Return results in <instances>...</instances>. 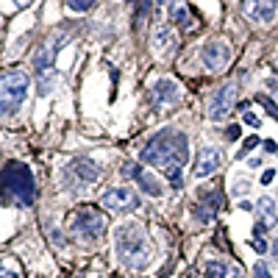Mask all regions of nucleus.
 <instances>
[{"instance_id":"24","label":"nucleus","mask_w":278,"mask_h":278,"mask_svg":"<svg viewBox=\"0 0 278 278\" xmlns=\"http://www.w3.org/2000/svg\"><path fill=\"white\" fill-rule=\"evenodd\" d=\"M259 100H262V106L267 109V114H273V117L278 120V103L276 100H267V98H259Z\"/></svg>"},{"instance_id":"31","label":"nucleus","mask_w":278,"mask_h":278,"mask_svg":"<svg viewBox=\"0 0 278 278\" xmlns=\"http://www.w3.org/2000/svg\"><path fill=\"white\" fill-rule=\"evenodd\" d=\"M228 278H245V276H242L239 267H231V270H228Z\"/></svg>"},{"instance_id":"19","label":"nucleus","mask_w":278,"mask_h":278,"mask_svg":"<svg viewBox=\"0 0 278 278\" xmlns=\"http://www.w3.org/2000/svg\"><path fill=\"white\" fill-rule=\"evenodd\" d=\"M200 200H206L211 209H220V203H222V192H217V189H206V192H200Z\"/></svg>"},{"instance_id":"8","label":"nucleus","mask_w":278,"mask_h":278,"mask_svg":"<svg viewBox=\"0 0 278 278\" xmlns=\"http://www.w3.org/2000/svg\"><path fill=\"white\" fill-rule=\"evenodd\" d=\"M234 100H236V84H222L209 100V120L222 122L234 109Z\"/></svg>"},{"instance_id":"1","label":"nucleus","mask_w":278,"mask_h":278,"mask_svg":"<svg viewBox=\"0 0 278 278\" xmlns=\"http://www.w3.org/2000/svg\"><path fill=\"white\" fill-rule=\"evenodd\" d=\"M187 156H189V145L181 131H161L142 147V161L159 167L176 189H181V184H184L181 167L187 164Z\"/></svg>"},{"instance_id":"3","label":"nucleus","mask_w":278,"mask_h":278,"mask_svg":"<svg viewBox=\"0 0 278 278\" xmlns=\"http://www.w3.org/2000/svg\"><path fill=\"white\" fill-rule=\"evenodd\" d=\"M3 192H6V198L17 200L20 206H31L36 198L31 170L20 161H9L3 167Z\"/></svg>"},{"instance_id":"9","label":"nucleus","mask_w":278,"mask_h":278,"mask_svg":"<svg viewBox=\"0 0 278 278\" xmlns=\"http://www.w3.org/2000/svg\"><path fill=\"white\" fill-rule=\"evenodd\" d=\"M200 61H203V67L211 70V73L228 67V61H231V47H228V42H222V39H211V42H206L203 44V50H200Z\"/></svg>"},{"instance_id":"29","label":"nucleus","mask_w":278,"mask_h":278,"mask_svg":"<svg viewBox=\"0 0 278 278\" xmlns=\"http://www.w3.org/2000/svg\"><path fill=\"white\" fill-rule=\"evenodd\" d=\"M264 150H267V153H278V145L273 142V139H267V142H264Z\"/></svg>"},{"instance_id":"36","label":"nucleus","mask_w":278,"mask_h":278,"mask_svg":"<svg viewBox=\"0 0 278 278\" xmlns=\"http://www.w3.org/2000/svg\"><path fill=\"white\" fill-rule=\"evenodd\" d=\"M161 3H181V0H161Z\"/></svg>"},{"instance_id":"14","label":"nucleus","mask_w":278,"mask_h":278,"mask_svg":"<svg viewBox=\"0 0 278 278\" xmlns=\"http://www.w3.org/2000/svg\"><path fill=\"white\" fill-rule=\"evenodd\" d=\"M173 42H176V33L170 31L167 25H159L153 31V39H150V47H153L156 56H164L170 47H173Z\"/></svg>"},{"instance_id":"32","label":"nucleus","mask_w":278,"mask_h":278,"mask_svg":"<svg viewBox=\"0 0 278 278\" xmlns=\"http://www.w3.org/2000/svg\"><path fill=\"white\" fill-rule=\"evenodd\" d=\"M236 136H239V125H231L228 128V139H236Z\"/></svg>"},{"instance_id":"35","label":"nucleus","mask_w":278,"mask_h":278,"mask_svg":"<svg viewBox=\"0 0 278 278\" xmlns=\"http://www.w3.org/2000/svg\"><path fill=\"white\" fill-rule=\"evenodd\" d=\"M273 256L278 259V236H276V242H273Z\"/></svg>"},{"instance_id":"5","label":"nucleus","mask_w":278,"mask_h":278,"mask_svg":"<svg viewBox=\"0 0 278 278\" xmlns=\"http://www.w3.org/2000/svg\"><path fill=\"white\" fill-rule=\"evenodd\" d=\"M70 231L75 234L78 242H95L106 234V217L92 206H81L70 222Z\"/></svg>"},{"instance_id":"22","label":"nucleus","mask_w":278,"mask_h":278,"mask_svg":"<svg viewBox=\"0 0 278 278\" xmlns=\"http://www.w3.org/2000/svg\"><path fill=\"white\" fill-rule=\"evenodd\" d=\"M139 173H142V167H139V164H133V161H128V164L122 167V176H125V178H136Z\"/></svg>"},{"instance_id":"21","label":"nucleus","mask_w":278,"mask_h":278,"mask_svg":"<svg viewBox=\"0 0 278 278\" xmlns=\"http://www.w3.org/2000/svg\"><path fill=\"white\" fill-rule=\"evenodd\" d=\"M264 81H267V92H270V100H276V103H278V75H273V73H270Z\"/></svg>"},{"instance_id":"2","label":"nucleus","mask_w":278,"mask_h":278,"mask_svg":"<svg viewBox=\"0 0 278 278\" xmlns=\"http://www.w3.org/2000/svg\"><path fill=\"white\" fill-rule=\"evenodd\" d=\"M114 248H117V256H120L122 264L133 267V270H142L150 262V253H153L142 222H133V220L117 225V231H114Z\"/></svg>"},{"instance_id":"33","label":"nucleus","mask_w":278,"mask_h":278,"mask_svg":"<svg viewBox=\"0 0 278 278\" xmlns=\"http://www.w3.org/2000/svg\"><path fill=\"white\" fill-rule=\"evenodd\" d=\"M50 239H53L56 245H61L64 239H61V231H50Z\"/></svg>"},{"instance_id":"25","label":"nucleus","mask_w":278,"mask_h":278,"mask_svg":"<svg viewBox=\"0 0 278 278\" xmlns=\"http://www.w3.org/2000/svg\"><path fill=\"white\" fill-rule=\"evenodd\" d=\"M195 217H198L200 222H211V220H214V214H211L209 209H203V206H198V209H195Z\"/></svg>"},{"instance_id":"6","label":"nucleus","mask_w":278,"mask_h":278,"mask_svg":"<svg viewBox=\"0 0 278 278\" xmlns=\"http://www.w3.org/2000/svg\"><path fill=\"white\" fill-rule=\"evenodd\" d=\"M70 39V33L67 31H53L44 36V42L39 44V50H36V56H33V64H36V70H39V75H44V73H50L56 64V53H59V47Z\"/></svg>"},{"instance_id":"18","label":"nucleus","mask_w":278,"mask_h":278,"mask_svg":"<svg viewBox=\"0 0 278 278\" xmlns=\"http://www.w3.org/2000/svg\"><path fill=\"white\" fill-rule=\"evenodd\" d=\"M256 209H259V214H262V217H267V225L276 220V203H273V198H262Z\"/></svg>"},{"instance_id":"23","label":"nucleus","mask_w":278,"mask_h":278,"mask_svg":"<svg viewBox=\"0 0 278 278\" xmlns=\"http://www.w3.org/2000/svg\"><path fill=\"white\" fill-rule=\"evenodd\" d=\"M256 145H259V139H256V136H248V139L242 142V150H239V159H242L245 153H250V150H253Z\"/></svg>"},{"instance_id":"34","label":"nucleus","mask_w":278,"mask_h":278,"mask_svg":"<svg viewBox=\"0 0 278 278\" xmlns=\"http://www.w3.org/2000/svg\"><path fill=\"white\" fill-rule=\"evenodd\" d=\"M3 278H17V276H14V273H11V267H9V264L3 267Z\"/></svg>"},{"instance_id":"30","label":"nucleus","mask_w":278,"mask_h":278,"mask_svg":"<svg viewBox=\"0 0 278 278\" xmlns=\"http://www.w3.org/2000/svg\"><path fill=\"white\" fill-rule=\"evenodd\" d=\"M273 178H276V170H267L264 176H262V184H264V187H267V184H270Z\"/></svg>"},{"instance_id":"12","label":"nucleus","mask_w":278,"mask_h":278,"mask_svg":"<svg viewBox=\"0 0 278 278\" xmlns=\"http://www.w3.org/2000/svg\"><path fill=\"white\" fill-rule=\"evenodd\" d=\"M64 178H75L78 184H95L100 178V167L95 161H89V159H75V161L67 164Z\"/></svg>"},{"instance_id":"16","label":"nucleus","mask_w":278,"mask_h":278,"mask_svg":"<svg viewBox=\"0 0 278 278\" xmlns=\"http://www.w3.org/2000/svg\"><path fill=\"white\" fill-rule=\"evenodd\" d=\"M170 20L176 22L178 28H189V25H192L189 6H184V3H173V9H170Z\"/></svg>"},{"instance_id":"27","label":"nucleus","mask_w":278,"mask_h":278,"mask_svg":"<svg viewBox=\"0 0 278 278\" xmlns=\"http://www.w3.org/2000/svg\"><path fill=\"white\" fill-rule=\"evenodd\" d=\"M253 273H256V278H270V270H267V264H264V262H256Z\"/></svg>"},{"instance_id":"7","label":"nucleus","mask_w":278,"mask_h":278,"mask_svg":"<svg viewBox=\"0 0 278 278\" xmlns=\"http://www.w3.org/2000/svg\"><path fill=\"white\" fill-rule=\"evenodd\" d=\"M239 11L245 20L256 22V25H267L276 20L278 3L276 0H239Z\"/></svg>"},{"instance_id":"10","label":"nucleus","mask_w":278,"mask_h":278,"mask_svg":"<svg viewBox=\"0 0 278 278\" xmlns=\"http://www.w3.org/2000/svg\"><path fill=\"white\" fill-rule=\"evenodd\" d=\"M100 206L106 211H131L139 206V195L128 187H117V189H109L100 198Z\"/></svg>"},{"instance_id":"15","label":"nucleus","mask_w":278,"mask_h":278,"mask_svg":"<svg viewBox=\"0 0 278 278\" xmlns=\"http://www.w3.org/2000/svg\"><path fill=\"white\" fill-rule=\"evenodd\" d=\"M136 181H139V187H142L147 195H153V198H161V195H164V187H161V181H159L156 176H150V173H145V170H142V173L136 176Z\"/></svg>"},{"instance_id":"4","label":"nucleus","mask_w":278,"mask_h":278,"mask_svg":"<svg viewBox=\"0 0 278 278\" xmlns=\"http://www.w3.org/2000/svg\"><path fill=\"white\" fill-rule=\"evenodd\" d=\"M28 87H31V78L25 70H6L3 73V78H0V111L6 117H11L25 103Z\"/></svg>"},{"instance_id":"17","label":"nucleus","mask_w":278,"mask_h":278,"mask_svg":"<svg viewBox=\"0 0 278 278\" xmlns=\"http://www.w3.org/2000/svg\"><path fill=\"white\" fill-rule=\"evenodd\" d=\"M228 270L231 267L225 264V262H206L203 264V276L206 278H228Z\"/></svg>"},{"instance_id":"13","label":"nucleus","mask_w":278,"mask_h":278,"mask_svg":"<svg viewBox=\"0 0 278 278\" xmlns=\"http://www.w3.org/2000/svg\"><path fill=\"white\" fill-rule=\"evenodd\" d=\"M150 98H153L156 106H170V103H178V100H181V89H178L176 81L161 78L153 87V95H150Z\"/></svg>"},{"instance_id":"11","label":"nucleus","mask_w":278,"mask_h":278,"mask_svg":"<svg viewBox=\"0 0 278 278\" xmlns=\"http://www.w3.org/2000/svg\"><path fill=\"white\" fill-rule=\"evenodd\" d=\"M222 164V153L217 150V147H211V145H206V147H200L198 156H195V167H192V173H195V178H209L217 173V167Z\"/></svg>"},{"instance_id":"20","label":"nucleus","mask_w":278,"mask_h":278,"mask_svg":"<svg viewBox=\"0 0 278 278\" xmlns=\"http://www.w3.org/2000/svg\"><path fill=\"white\" fill-rule=\"evenodd\" d=\"M64 3L73 11H89V9H95V6H98V0H64Z\"/></svg>"},{"instance_id":"26","label":"nucleus","mask_w":278,"mask_h":278,"mask_svg":"<svg viewBox=\"0 0 278 278\" xmlns=\"http://www.w3.org/2000/svg\"><path fill=\"white\" fill-rule=\"evenodd\" d=\"M242 114H245V117H242L245 125H250V128H259V125H262V122H259V117H256L253 111H242Z\"/></svg>"},{"instance_id":"28","label":"nucleus","mask_w":278,"mask_h":278,"mask_svg":"<svg viewBox=\"0 0 278 278\" xmlns=\"http://www.w3.org/2000/svg\"><path fill=\"white\" fill-rule=\"evenodd\" d=\"M248 189H250V184H248V181H239V184H236V187H234V195H242V192H248Z\"/></svg>"}]
</instances>
